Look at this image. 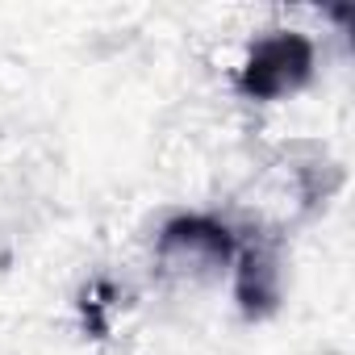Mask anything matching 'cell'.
I'll return each instance as SVG.
<instances>
[{
	"instance_id": "obj_2",
	"label": "cell",
	"mask_w": 355,
	"mask_h": 355,
	"mask_svg": "<svg viewBox=\"0 0 355 355\" xmlns=\"http://www.w3.org/2000/svg\"><path fill=\"white\" fill-rule=\"evenodd\" d=\"M159 251L163 255H197V259H209V263H226L234 255V234L214 218H175V222L163 226Z\"/></svg>"
},
{
	"instance_id": "obj_3",
	"label": "cell",
	"mask_w": 355,
	"mask_h": 355,
	"mask_svg": "<svg viewBox=\"0 0 355 355\" xmlns=\"http://www.w3.org/2000/svg\"><path fill=\"white\" fill-rule=\"evenodd\" d=\"M234 293H239V305H243L247 318H268L276 309V301H280V268H276V259L268 251H259V247H247Z\"/></svg>"
},
{
	"instance_id": "obj_1",
	"label": "cell",
	"mask_w": 355,
	"mask_h": 355,
	"mask_svg": "<svg viewBox=\"0 0 355 355\" xmlns=\"http://www.w3.org/2000/svg\"><path fill=\"white\" fill-rule=\"evenodd\" d=\"M313 76V42L305 34L280 30L272 38H259L239 71V88L251 101H280L297 88H305Z\"/></svg>"
}]
</instances>
